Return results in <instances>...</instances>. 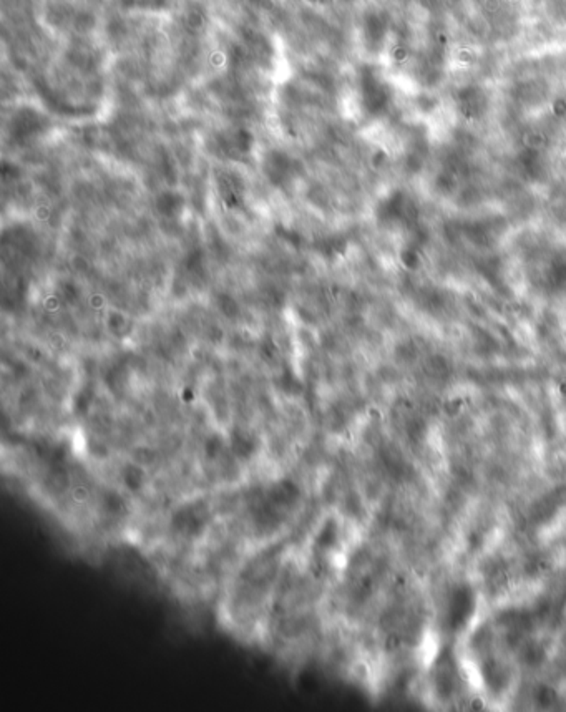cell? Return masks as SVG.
Segmentation results:
<instances>
[{"mask_svg":"<svg viewBox=\"0 0 566 712\" xmlns=\"http://www.w3.org/2000/svg\"><path fill=\"white\" fill-rule=\"evenodd\" d=\"M223 449H225V444H223L221 438H209V440L205 444L206 458H209V460H216V458H220Z\"/></svg>","mask_w":566,"mask_h":712,"instance_id":"obj_6","label":"cell"},{"mask_svg":"<svg viewBox=\"0 0 566 712\" xmlns=\"http://www.w3.org/2000/svg\"><path fill=\"white\" fill-rule=\"evenodd\" d=\"M213 513L205 500H193L178 507L171 515V528L185 540H196L206 532Z\"/></svg>","mask_w":566,"mask_h":712,"instance_id":"obj_1","label":"cell"},{"mask_svg":"<svg viewBox=\"0 0 566 712\" xmlns=\"http://www.w3.org/2000/svg\"><path fill=\"white\" fill-rule=\"evenodd\" d=\"M102 507H103V510H105L111 516L125 515L126 510H128L126 500L123 498V496L120 495L118 491H115V490H109V491H105V494H103V496H102Z\"/></svg>","mask_w":566,"mask_h":712,"instance_id":"obj_5","label":"cell"},{"mask_svg":"<svg viewBox=\"0 0 566 712\" xmlns=\"http://www.w3.org/2000/svg\"><path fill=\"white\" fill-rule=\"evenodd\" d=\"M122 483L123 487L126 488L131 494H136V491H142L144 485H147V471H144L140 465H135V463H126L122 469Z\"/></svg>","mask_w":566,"mask_h":712,"instance_id":"obj_3","label":"cell"},{"mask_svg":"<svg viewBox=\"0 0 566 712\" xmlns=\"http://www.w3.org/2000/svg\"><path fill=\"white\" fill-rule=\"evenodd\" d=\"M264 495L267 496V500H270L278 510L283 512L284 515H287V512H291L292 508L299 503L303 491H301V487L297 485L294 480L281 478L270 483V485L266 487V490H264Z\"/></svg>","mask_w":566,"mask_h":712,"instance_id":"obj_2","label":"cell"},{"mask_svg":"<svg viewBox=\"0 0 566 712\" xmlns=\"http://www.w3.org/2000/svg\"><path fill=\"white\" fill-rule=\"evenodd\" d=\"M231 450H233L234 457H236L238 460L247 462L254 457L258 445H256V440L251 435L238 432L231 437Z\"/></svg>","mask_w":566,"mask_h":712,"instance_id":"obj_4","label":"cell"}]
</instances>
